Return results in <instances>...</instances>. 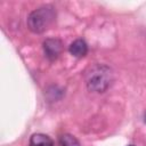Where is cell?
Returning <instances> with one entry per match:
<instances>
[{
	"mask_svg": "<svg viewBox=\"0 0 146 146\" xmlns=\"http://www.w3.org/2000/svg\"><path fill=\"white\" fill-rule=\"evenodd\" d=\"M59 143H60L62 146H81L79 140L74 136H72L70 133L62 135L59 137Z\"/></svg>",
	"mask_w": 146,
	"mask_h": 146,
	"instance_id": "cell-6",
	"label": "cell"
},
{
	"mask_svg": "<svg viewBox=\"0 0 146 146\" xmlns=\"http://www.w3.org/2000/svg\"><path fill=\"white\" fill-rule=\"evenodd\" d=\"M43 51L49 60H55L63 51V42L57 38H49L43 41Z\"/></svg>",
	"mask_w": 146,
	"mask_h": 146,
	"instance_id": "cell-3",
	"label": "cell"
},
{
	"mask_svg": "<svg viewBox=\"0 0 146 146\" xmlns=\"http://www.w3.org/2000/svg\"><path fill=\"white\" fill-rule=\"evenodd\" d=\"M84 81L90 91L104 92L113 82V71L105 64H95L86 71Z\"/></svg>",
	"mask_w": 146,
	"mask_h": 146,
	"instance_id": "cell-1",
	"label": "cell"
},
{
	"mask_svg": "<svg viewBox=\"0 0 146 146\" xmlns=\"http://www.w3.org/2000/svg\"><path fill=\"white\" fill-rule=\"evenodd\" d=\"M56 11L51 5H43L27 16V27L33 33H42L47 31L50 25L55 22Z\"/></svg>",
	"mask_w": 146,
	"mask_h": 146,
	"instance_id": "cell-2",
	"label": "cell"
},
{
	"mask_svg": "<svg viewBox=\"0 0 146 146\" xmlns=\"http://www.w3.org/2000/svg\"><path fill=\"white\" fill-rule=\"evenodd\" d=\"M52 139L44 133H34L30 138V146H52Z\"/></svg>",
	"mask_w": 146,
	"mask_h": 146,
	"instance_id": "cell-5",
	"label": "cell"
},
{
	"mask_svg": "<svg viewBox=\"0 0 146 146\" xmlns=\"http://www.w3.org/2000/svg\"><path fill=\"white\" fill-rule=\"evenodd\" d=\"M130 146H133V145H130Z\"/></svg>",
	"mask_w": 146,
	"mask_h": 146,
	"instance_id": "cell-7",
	"label": "cell"
},
{
	"mask_svg": "<svg viewBox=\"0 0 146 146\" xmlns=\"http://www.w3.org/2000/svg\"><path fill=\"white\" fill-rule=\"evenodd\" d=\"M68 51L72 56L76 57V58H82L87 55L88 52V46H87V42L82 39H76L74 40L70 47H68Z\"/></svg>",
	"mask_w": 146,
	"mask_h": 146,
	"instance_id": "cell-4",
	"label": "cell"
}]
</instances>
